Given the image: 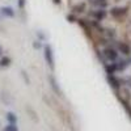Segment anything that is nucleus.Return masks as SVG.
<instances>
[{"mask_svg":"<svg viewBox=\"0 0 131 131\" xmlns=\"http://www.w3.org/2000/svg\"><path fill=\"white\" fill-rule=\"evenodd\" d=\"M45 59L47 62V64L50 66V68L54 70L55 67V59H54V52H52V49L51 46H45Z\"/></svg>","mask_w":131,"mask_h":131,"instance_id":"nucleus-1","label":"nucleus"},{"mask_svg":"<svg viewBox=\"0 0 131 131\" xmlns=\"http://www.w3.org/2000/svg\"><path fill=\"white\" fill-rule=\"evenodd\" d=\"M104 55L106 57L107 60L114 62V60H117V58H118V52H117L115 49H113V47H106V49L104 50Z\"/></svg>","mask_w":131,"mask_h":131,"instance_id":"nucleus-2","label":"nucleus"},{"mask_svg":"<svg viewBox=\"0 0 131 131\" xmlns=\"http://www.w3.org/2000/svg\"><path fill=\"white\" fill-rule=\"evenodd\" d=\"M49 83H50V86L52 88V91L55 92L58 96H63V92H62V89L59 88V84H58V81H57V79L54 78V76H50L49 78Z\"/></svg>","mask_w":131,"mask_h":131,"instance_id":"nucleus-3","label":"nucleus"},{"mask_svg":"<svg viewBox=\"0 0 131 131\" xmlns=\"http://www.w3.org/2000/svg\"><path fill=\"white\" fill-rule=\"evenodd\" d=\"M0 100H2L5 105H10V104L13 102V97L9 94V92L2 91V93H0Z\"/></svg>","mask_w":131,"mask_h":131,"instance_id":"nucleus-4","label":"nucleus"},{"mask_svg":"<svg viewBox=\"0 0 131 131\" xmlns=\"http://www.w3.org/2000/svg\"><path fill=\"white\" fill-rule=\"evenodd\" d=\"M0 13L3 16H7V17H13L15 16V10L10 8V7H3L0 9Z\"/></svg>","mask_w":131,"mask_h":131,"instance_id":"nucleus-5","label":"nucleus"},{"mask_svg":"<svg viewBox=\"0 0 131 131\" xmlns=\"http://www.w3.org/2000/svg\"><path fill=\"white\" fill-rule=\"evenodd\" d=\"M126 13V8H114L113 10H112V15L114 16V17H121V16H123Z\"/></svg>","mask_w":131,"mask_h":131,"instance_id":"nucleus-6","label":"nucleus"},{"mask_svg":"<svg viewBox=\"0 0 131 131\" xmlns=\"http://www.w3.org/2000/svg\"><path fill=\"white\" fill-rule=\"evenodd\" d=\"M7 119H8V122L12 123V125H16V122H17V117H16L15 113H8L7 114Z\"/></svg>","mask_w":131,"mask_h":131,"instance_id":"nucleus-7","label":"nucleus"},{"mask_svg":"<svg viewBox=\"0 0 131 131\" xmlns=\"http://www.w3.org/2000/svg\"><path fill=\"white\" fill-rule=\"evenodd\" d=\"M9 64H10V58L4 57L3 59H0V67H8Z\"/></svg>","mask_w":131,"mask_h":131,"instance_id":"nucleus-8","label":"nucleus"},{"mask_svg":"<svg viewBox=\"0 0 131 131\" xmlns=\"http://www.w3.org/2000/svg\"><path fill=\"white\" fill-rule=\"evenodd\" d=\"M119 50H121L123 54H130V47H128V45H126V43H121V45H119Z\"/></svg>","mask_w":131,"mask_h":131,"instance_id":"nucleus-9","label":"nucleus"},{"mask_svg":"<svg viewBox=\"0 0 131 131\" xmlns=\"http://www.w3.org/2000/svg\"><path fill=\"white\" fill-rule=\"evenodd\" d=\"M94 16H96L97 18H104V17H105V10H104V9L96 10V12H94Z\"/></svg>","mask_w":131,"mask_h":131,"instance_id":"nucleus-10","label":"nucleus"},{"mask_svg":"<svg viewBox=\"0 0 131 131\" xmlns=\"http://www.w3.org/2000/svg\"><path fill=\"white\" fill-rule=\"evenodd\" d=\"M93 4L97 5V7H100V8H101V7H102V8L106 7V2H105V0H93Z\"/></svg>","mask_w":131,"mask_h":131,"instance_id":"nucleus-11","label":"nucleus"},{"mask_svg":"<svg viewBox=\"0 0 131 131\" xmlns=\"http://www.w3.org/2000/svg\"><path fill=\"white\" fill-rule=\"evenodd\" d=\"M4 131H18V128H17V126H16V125L9 123V125L4 128Z\"/></svg>","mask_w":131,"mask_h":131,"instance_id":"nucleus-12","label":"nucleus"},{"mask_svg":"<svg viewBox=\"0 0 131 131\" xmlns=\"http://www.w3.org/2000/svg\"><path fill=\"white\" fill-rule=\"evenodd\" d=\"M84 8H85V5L81 3V4H78L75 8H73V10L75 12H84Z\"/></svg>","mask_w":131,"mask_h":131,"instance_id":"nucleus-13","label":"nucleus"},{"mask_svg":"<svg viewBox=\"0 0 131 131\" xmlns=\"http://www.w3.org/2000/svg\"><path fill=\"white\" fill-rule=\"evenodd\" d=\"M21 75H23V78L25 79V83H26V84H29V78L26 76V72H25V71H23V72H21Z\"/></svg>","mask_w":131,"mask_h":131,"instance_id":"nucleus-14","label":"nucleus"},{"mask_svg":"<svg viewBox=\"0 0 131 131\" xmlns=\"http://www.w3.org/2000/svg\"><path fill=\"white\" fill-rule=\"evenodd\" d=\"M18 7L20 8H24L25 7V0H18Z\"/></svg>","mask_w":131,"mask_h":131,"instance_id":"nucleus-15","label":"nucleus"},{"mask_svg":"<svg viewBox=\"0 0 131 131\" xmlns=\"http://www.w3.org/2000/svg\"><path fill=\"white\" fill-rule=\"evenodd\" d=\"M33 46H34V49H39V47H41V43H39V41H36L34 43H33Z\"/></svg>","mask_w":131,"mask_h":131,"instance_id":"nucleus-16","label":"nucleus"},{"mask_svg":"<svg viewBox=\"0 0 131 131\" xmlns=\"http://www.w3.org/2000/svg\"><path fill=\"white\" fill-rule=\"evenodd\" d=\"M37 36H39V38H41V39H45V36H43L41 31H38V33H37Z\"/></svg>","mask_w":131,"mask_h":131,"instance_id":"nucleus-17","label":"nucleus"},{"mask_svg":"<svg viewBox=\"0 0 131 131\" xmlns=\"http://www.w3.org/2000/svg\"><path fill=\"white\" fill-rule=\"evenodd\" d=\"M52 2L55 3V4H60V2H62V0H52Z\"/></svg>","mask_w":131,"mask_h":131,"instance_id":"nucleus-18","label":"nucleus"},{"mask_svg":"<svg viewBox=\"0 0 131 131\" xmlns=\"http://www.w3.org/2000/svg\"><path fill=\"white\" fill-rule=\"evenodd\" d=\"M3 54V47H2V45H0V55Z\"/></svg>","mask_w":131,"mask_h":131,"instance_id":"nucleus-19","label":"nucleus"}]
</instances>
